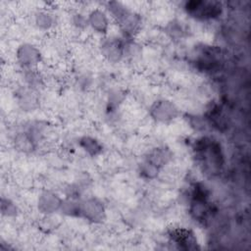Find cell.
Listing matches in <instances>:
<instances>
[{"label":"cell","mask_w":251,"mask_h":251,"mask_svg":"<svg viewBox=\"0 0 251 251\" xmlns=\"http://www.w3.org/2000/svg\"><path fill=\"white\" fill-rule=\"evenodd\" d=\"M194 153L203 170L211 175L221 172L225 159L221 144L212 138L202 137L194 144Z\"/></svg>","instance_id":"cell-1"},{"label":"cell","mask_w":251,"mask_h":251,"mask_svg":"<svg viewBox=\"0 0 251 251\" xmlns=\"http://www.w3.org/2000/svg\"><path fill=\"white\" fill-rule=\"evenodd\" d=\"M107 11L118 24L124 38H133L140 30L142 25L141 16L126 8L123 3L117 1L108 2Z\"/></svg>","instance_id":"cell-2"},{"label":"cell","mask_w":251,"mask_h":251,"mask_svg":"<svg viewBox=\"0 0 251 251\" xmlns=\"http://www.w3.org/2000/svg\"><path fill=\"white\" fill-rule=\"evenodd\" d=\"M184 11L187 15L196 20H215L222 15L223 5L218 1L192 0L185 2Z\"/></svg>","instance_id":"cell-3"},{"label":"cell","mask_w":251,"mask_h":251,"mask_svg":"<svg viewBox=\"0 0 251 251\" xmlns=\"http://www.w3.org/2000/svg\"><path fill=\"white\" fill-rule=\"evenodd\" d=\"M99 49L101 55L110 63H118L125 58V40L123 37L105 35L101 38Z\"/></svg>","instance_id":"cell-4"},{"label":"cell","mask_w":251,"mask_h":251,"mask_svg":"<svg viewBox=\"0 0 251 251\" xmlns=\"http://www.w3.org/2000/svg\"><path fill=\"white\" fill-rule=\"evenodd\" d=\"M149 115L155 122L167 124L178 116V108L171 100L158 99L150 106Z\"/></svg>","instance_id":"cell-5"},{"label":"cell","mask_w":251,"mask_h":251,"mask_svg":"<svg viewBox=\"0 0 251 251\" xmlns=\"http://www.w3.org/2000/svg\"><path fill=\"white\" fill-rule=\"evenodd\" d=\"M106 216L104 204L97 198L89 197L80 200V217L86 221L98 224L101 223Z\"/></svg>","instance_id":"cell-6"},{"label":"cell","mask_w":251,"mask_h":251,"mask_svg":"<svg viewBox=\"0 0 251 251\" xmlns=\"http://www.w3.org/2000/svg\"><path fill=\"white\" fill-rule=\"evenodd\" d=\"M41 58V51L31 43H23L17 48L16 59L23 69H34Z\"/></svg>","instance_id":"cell-7"},{"label":"cell","mask_w":251,"mask_h":251,"mask_svg":"<svg viewBox=\"0 0 251 251\" xmlns=\"http://www.w3.org/2000/svg\"><path fill=\"white\" fill-rule=\"evenodd\" d=\"M63 199L52 190H43L37 197L36 206L40 214L44 216H52L61 210Z\"/></svg>","instance_id":"cell-8"},{"label":"cell","mask_w":251,"mask_h":251,"mask_svg":"<svg viewBox=\"0 0 251 251\" xmlns=\"http://www.w3.org/2000/svg\"><path fill=\"white\" fill-rule=\"evenodd\" d=\"M169 237L171 241L177 246L178 249L182 250H194L198 249L197 239L192 230L185 227L173 228Z\"/></svg>","instance_id":"cell-9"},{"label":"cell","mask_w":251,"mask_h":251,"mask_svg":"<svg viewBox=\"0 0 251 251\" xmlns=\"http://www.w3.org/2000/svg\"><path fill=\"white\" fill-rule=\"evenodd\" d=\"M88 27L100 35H107L109 30V18L106 12L101 9H93L87 15Z\"/></svg>","instance_id":"cell-10"},{"label":"cell","mask_w":251,"mask_h":251,"mask_svg":"<svg viewBox=\"0 0 251 251\" xmlns=\"http://www.w3.org/2000/svg\"><path fill=\"white\" fill-rule=\"evenodd\" d=\"M38 143L26 129L17 132L14 137L15 148L22 153H32L37 148Z\"/></svg>","instance_id":"cell-11"},{"label":"cell","mask_w":251,"mask_h":251,"mask_svg":"<svg viewBox=\"0 0 251 251\" xmlns=\"http://www.w3.org/2000/svg\"><path fill=\"white\" fill-rule=\"evenodd\" d=\"M172 158H173V153L168 147L158 146L151 149L147 153L145 160L155 165L159 169H162L172 160Z\"/></svg>","instance_id":"cell-12"},{"label":"cell","mask_w":251,"mask_h":251,"mask_svg":"<svg viewBox=\"0 0 251 251\" xmlns=\"http://www.w3.org/2000/svg\"><path fill=\"white\" fill-rule=\"evenodd\" d=\"M34 25L43 31L51 30L57 25V18L54 13L49 10H38L33 17Z\"/></svg>","instance_id":"cell-13"},{"label":"cell","mask_w":251,"mask_h":251,"mask_svg":"<svg viewBox=\"0 0 251 251\" xmlns=\"http://www.w3.org/2000/svg\"><path fill=\"white\" fill-rule=\"evenodd\" d=\"M78 146L89 156L96 157L103 151V144L90 135H83L78 139Z\"/></svg>","instance_id":"cell-14"},{"label":"cell","mask_w":251,"mask_h":251,"mask_svg":"<svg viewBox=\"0 0 251 251\" xmlns=\"http://www.w3.org/2000/svg\"><path fill=\"white\" fill-rule=\"evenodd\" d=\"M18 103L25 111H33L37 107V98L33 93V89L26 86L17 92Z\"/></svg>","instance_id":"cell-15"},{"label":"cell","mask_w":251,"mask_h":251,"mask_svg":"<svg viewBox=\"0 0 251 251\" xmlns=\"http://www.w3.org/2000/svg\"><path fill=\"white\" fill-rule=\"evenodd\" d=\"M60 212L68 217H80V200L78 198L67 197L65 200L63 199L62 207Z\"/></svg>","instance_id":"cell-16"},{"label":"cell","mask_w":251,"mask_h":251,"mask_svg":"<svg viewBox=\"0 0 251 251\" xmlns=\"http://www.w3.org/2000/svg\"><path fill=\"white\" fill-rule=\"evenodd\" d=\"M167 34L175 40H178L183 38L186 35L187 28L183 23L178 20H173L168 23L166 26Z\"/></svg>","instance_id":"cell-17"},{"label":"cell","mask_w":251,"mask_h":251,"mask_svg":"<svg viewBox=\"0 0 251 251\" xmlns=\"http://www.w3.org/2000/svg\"><path fill=\"white\" fill-rule=\"evenodd\" d=\"M160 170L161 169H159L158 167H156L155 165L151 164L150 162L144 159V161L138 167V174L141 178L145 180H152L157 178V176H159Z\"/></svg>","instance_id":"cell-18"},{"label":"cell","mask_w":251,"mask_h":251,"mask_svg":"<svg viewBox=\"0 0 251 251\" xmlns=\"http://www.w3.org/2000/svg\"><path fill=\"white\" fill-rule=\"evenodd\" d=\"M24 79L26 84V87L30 89H37L41 85V77L38 73L35 72L34 69H24Z\"/></svg>","instance_id":"cell-19"},{"label":"cell","mask_w":251,"mask_h":251,"mask_svg":"<svg viewBox=\"0 0 251 251\" xmlns=\"http://www.w3.org/2000/svg\"><path fill=\"white\" fill-rule=\"evenodd\" d=\"M1 213L3 216L7 218H14L17 217L19 214V208L14 201L10 198L2 197L1 199Z\"/></svg>","instance_id":"cell-20"},{"label":"cell","mask_w":251,"mask_h":251,"mask_svg":"<svg viewBox=\"0 0 251 251\" xmlns=\"http://www.w3.org/2000/svg\"><path fill=\"white\" fill-rule=\"evenodd\" d=\"M71 25L77 30H83L88 27L87 17L81 13H74L71 17Z\"/></svg>","instance_id":"cell-21"}]
</instances>
